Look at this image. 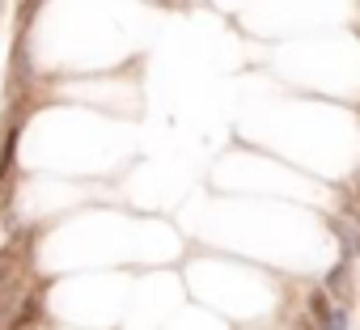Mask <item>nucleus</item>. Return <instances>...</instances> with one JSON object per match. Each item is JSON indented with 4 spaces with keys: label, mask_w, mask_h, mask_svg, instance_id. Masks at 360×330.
<instances>
[{
    "label": "nucleus",
    "mask_w": 360,
    "mask_h": 330,
    "mask_svg": "<svg viewBox=\"0 0 360 330\" xmlns=\"http://www.w3.org/2000/svg\"><path fill=\"white\" fill-rule=\"evenodd\" d=\"M310 322L318 330H347V313L331 305L327 288H310Z\"/></svg>",
    "instance_id": "obj_1"
},
{
    "label": "nucleus",
    "mask_w": 360,
    "mask_h": 330,
    "mask_svg": "<svg viewBox=\"0 0 360 330\" xmlns=\"http://www.w3.org/2000/svg\"><path fill=\"white\" fill-rule=\"evenodd\" d=\"M331 229H335V237H339V246H343V262H352L356 254H360V229L352 225V220L343 216H331Z\"/></svg>",
    "instance_id": "obj_2"
},
{
    "label": "nucleus",
    "mask_w": 360,
    "mask_h": 330,
    "mask_svg": "<svg viewBox=\"0 0 360 330\" xmlns=\"http://www.w3.org/2000/svg\"><path fill=\"white\" fill-rule=\"evenodd\" d=\"M322 288H327L331 297H347V292H352V262H335Z\"/></svg>",
    "instance_id": "obj_3"
},
{
    "label": "nucleus",
    "mask_w": 360,
    "mask_h": 330,
    "mask_svg": "<svg viewBox=\"0 0 360 330\" xmlns=\"http://www.w3.org/2000/svg\"><path fill=\"white\" fill-rule=\"evenodd\" d=\"M297 330H318V326H314L310 317H301V322H297Z\"/></svg>",
    "instance_id": "obj_4"
}]
</instances>
